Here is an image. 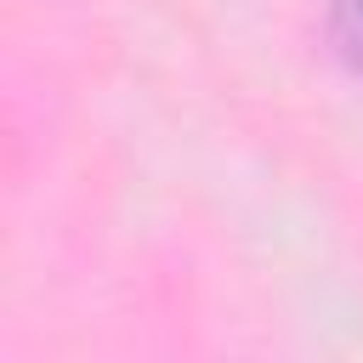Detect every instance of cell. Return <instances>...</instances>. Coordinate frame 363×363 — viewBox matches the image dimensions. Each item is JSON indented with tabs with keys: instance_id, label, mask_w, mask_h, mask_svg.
Here are the masks:
<instances>
[{
	"instance_id": "cell-1",
	"label": "cell",
	"mask_w": 363,
	"mask_h": 363,
	"mask_svg": "<svg viewBox=\"0 0 363 363\" xmlns=\"http://www.w3.org/2000/svg\"><path fill=\"white\" fill-rule=\"evenodd\" d=\"M329 45L352 74H363V0H329Z\"/></svg>"
}]
</instances>
